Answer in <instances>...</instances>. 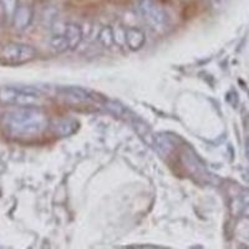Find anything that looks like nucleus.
Instances as JSON below:
<instances>
[{"instance_id":"9","label":"nucleus","mask_w":249,"mask_h":249,"mask_svg":"<svg viewBox=\"0 0 249 249\" xmlns=\"http://www.w3.org/2000/svg\"><path fill=\"white\" fill-rule=\"evenodd\" d=\"M3 12L5 13L6 17L13 18L18 9V0H0Z\"/></svg>"},{"instance_id":"7","label":"nucleus","mask_w":249,"mask_h":249,"mask_svg":"<svg viewBox=\"0 0 249 249\" xmlns=\"http://www.w3.org/2000/svg\"><path fill=\"white\" fill-rule=\"evenodd\" d=\"M124 43L131 50H139L144 44V35L139 28H131L124 31Z\"/></svg>"},{"instance_id":"8","label":"nucleus","mask_w":249,"mask_h":249,"mask_svg":"<svg viewBox=\"0 0 249 249\" xmlns=\"http://www.w3.org/2000/svg\"><path fill=\"white\" fill-rule=\"evenodd\" d=\"M99 40L100 43L105 46V48H111L113 44L116 43V37H115V31H113V29L108 25L104 26L101 29V31H100Z\"/></svg>"},{"instance_id":"5","label":"nucleus","mask_w":249,"mask_h":249,"mask_svg":"<svg viewBox=\"0 0 249 249\" xmlns=\"http://www.w3.org/2000/svg\"><path fill=\"white\" fill-rule=\"evenodd\" d=\"M35 56L36 50L28 44H9L1 51V60L9 65H21L35 59Z\"/></svg>"},{"instance_id":"1","label":"nucleus","mask_w":249,"mask_h":249,"mask_svg":"<svg viewBox=\"0 0 249 249\" xmlns=\"http://www.w3.org/2000/svg\"><path fill=\"white\" fill-rule=\"evenodd\" d=\"M3 130L10 139L31 141L39 139L49 127V119L43 110L26 106L8 112L3 117Z\"/></svg>"},{"instance_id":"2","label":"nucleus","mask_w":249,"mask_h":249,"mask_svg":"<svg viewBox=\"0 0 249 249\" xmlns=\"http://www.w3.org/2000/svg\"><path fill=\"white\" fill-rule=\"evenodd\" d=\"M84 33L81 26L74 23L55 24L54 33L50 37L51 49L56 53L74 50L81 43Z\"/></svg>"},{"instance_id":"3","label":"nucleus","mask_w":249,"mask_h":249,"mask_svg":"<svg viewBox=\"0 0 249 249\" xmlns=\"http://www.w3.org/2000/svg\"><path fill=\"white\" fill-rule=\"evenodd\" d=\"M41 97V92L29 86H5L0 89V102L5 105L35 106Z\"/></svg>"},{"instance_id":"4","label":"nucleus","mask_w":249,"mask_h":249,"mask_svg":"<svg viewBox=\"0 0 249 249\" xmlns=\"http://www.w3.org/2000/svg\"><path fill=\"white\" fill-rule=\"evenodd\" d=\"M139 13L152 30L162 33L170 26V17L157 0H141L139 3Z\"/></svg>"},{"instance_id":"6","label":"nucleus","mask_w":249,"mask_h":249,"mask_svg":"<svg viewBox=\"0 0 249 249\" xmlns=\"http://www.w3.org/2000/svg\"><path fill=\"white\" fill-rule=\"evenodd\" d=\"M33 20V9L28 5L18 6L17 12L13 17V25L17 30H25Z\"/></svg>"}]
</instances>
